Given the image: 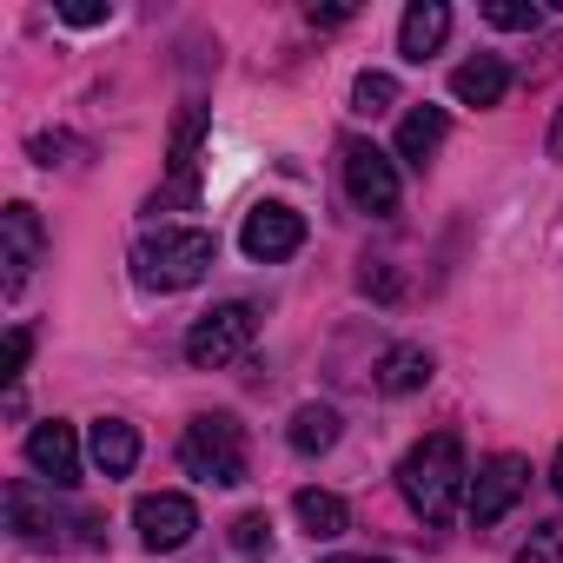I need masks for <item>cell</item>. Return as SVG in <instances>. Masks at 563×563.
<instances>
[{
    "instance_id": "6da1fadb",
    "label": "cell",
    "mask_w": 563,
    "mask_h": 563,
    "mask_svg": "<svg viewBox=\"0 0 563 563\" xmlns=\"http://www.w3.org/2000/svg\"><path fill=\"white\" fill-rule=\"evenodd\" d=\"M471 464H464V444L451 438V431H431L424 444H411L405 451V464H398V490H405V504L424 517V523H451L457 517V504H471Z\"/></svg>"
},
{
    "instance_id": "7a4b0ae2",
    "label": "cell",
    "mask_w": 563,
    "mask_h": 563,
    "mask_svg": "<svg viewBox=\"0 0 563 563\" xmlns=\"http://www.w3.org/2000/svg\"><path fill=\"white\" fill-rule=\"evenodd\" d=\"M212 258H219L212 232H199V225H159V232H146L133 245V278H140L146 292H186V286H199V278L212 272Z\"/></svg>"
},
{
    "instance_id": "3957f363",
    "label": "cell",
    "mask_w": 563,
    "mask_h": 563,
    "mask_svg": "<svg viewBox=\"0 0 563 563\" xmlns=\"http://www.w3.org/2000/svg\"><path fill=\"white\" fill-rule=\"evenodd\" d=\"M179 464L199 484H239L245 477V431H239V418H225V411L192 418L186 438H179Z\"/></svg>"
},
{
    "instance_id": "277c9868",
    "label": "cell",
    "mask_w": 563,
    "mask_h": 563,
    "mask_svg": "<svg viewBox=\"0 0 563 563\" xmlns=\"http://www.w3.org/2000/svg\"><path fill=\"white\" fill-rule=\"evenodd\" d=\"M252 332H258V312L245 306V299H232V306H212L192 332H186V358L199 365V372H219V365H232L245 345H252Z\"/></svg>"
},
{
    "instance_id": "5b68a950",
    "label": "cell",
    "mask_w": 563,
    "mask_h": 563,
    "mask_svg": "<svg viewBox=\"0 0 563 563\" xmlns=\"http://www.w3.org/2000/svg\"><path fill=\"white\" fill-rule=\"evenodd\" d=\"M345 192H352L358 212L391 219L398 212V159L378 153L372 140H345Z\"/></svg>"
},
{
    "instance_id": "8992f818",
    "label": "cell",
    "mask_w": 563,
    "mask_h": 563,
    "mask_svg": "<svg viewBox=\"0 0 563 563\" xmlns=\"http://www.w3.org/2000/svg\"><path fill=\"white\" fill-rule=\"evenodd\" d=\"M239 245H245V258H258V265L292 258V252L306 245V212L278 206V199H265V206H252V212H245V225H239Z\"/></svg>"
},
{
    "instance_id": "52a82bcc",
    "label": "cell",
    "mask_w": 563,
    "mask_h": 563,
    "mask_svg": "<svg viewBox=\"0 0 563 563\" xmlns=\"http://www.w3.org/2000/svg\"><path fill=\"white\" fill-rule=\"evenodd\" d=\"M133 530H140L146 550H179V543H192L199 510H192V497H179V490H153V497L133 504Z\"/></svg>"
},
{
    "instance_id": "ba28073f",
    "label": "cell",
    "mask_w": 563,
    "mask_h": 563,
    "mask_svg": "<svg viewBox=\"0 0 563 563\" xmlns=\"http://www.w3.org/2000/svg\"><path fill=\"white\" fill-rule=\"evenodd\" d=\"M523 484H530V464L517 457V451H504V457H490L484 471H477V484H471V523H497L517 497H523Z\"/></svg>"
},
{
    "instance_id": "9c48e42d",
    "label": "cell",
    "mask_w": 563,
    "mask_h": 563,
    "mask_svg": "<svg viewBox=\"0 0 563 563\" xmlns=\"http://www.w3.org/2000/svg\"><path fill=\"white\" fill-rule=\"evenodd\" d=\"M0 232H8V292H21V286H27V272H34L41 252H47L41 212H34V206H8V212H0Z\"/></svg>"
},
{
    "instance_id": "30bf717a",
    "label": "cell",
    "mask_w": 563,
    "mask_h": 563,
    "mask_svg": "<svg viewBox=\"0 0 563 563\" xmlns=\"http://www.w3.org/2000/svg\"><path fill=\"white\" fill-rule=\"evenodd\" d=\"M27 464L41 477H54V484H74L80 477V438H74V424H60V418L34 424L27 431Z\"/></svg>"
},
{
    "instance_id": "8fae6325",
    "label": "cell",
    "mask_w": 563,
    "mask_h": 563,
    "mask_svg": "<svg viewBox=\"0 0 563 563\" xmlns=\"http://www.w3.org/2000/svg\"><path fill=\"white\" fill-rule=\"evenodd\" d=\"M451 93H457L464 107H497V100L510 93V67H504L497 54H471V60L451 74Z\"/></svg>"
},
{
    "instance_id": "7c38bea8",
    "label": "cell",
    "mask_w": 563,
    "mask_h": 563,
    "mask_svg": "<svg viewBox=\"0 0 563 563\" xmlns=\"http://www.w3.org/2000/svg\"><path fill=\"white\" fill-rule=\"evenodd\" d=\"M444 133H451V120H444V107H411V113H405V126H398V159L424 173V166L438 159V146H444Z\"/></svg>"
},
{
    "instance_id": "4fadbf2b",
    "label": "cell",
    "mask_w": 563,
    "mask_h": 563,
    "mask_svg": "<svg viewBox=\"0 0 563 563\" xmlns=\"http://www.w3.org/2000/svg\"><path fill=\"white\" fill-rule=\"evenodd\" d=\"M444 34H451V8L444 0H418V8L405 14V27H398V54L405 60H431L444 47Z\"/></svg>"
},
{
    "instance_id": "5bb4252c",
    "label": "cell",
    "mask_w": 563,
    "mask_h": 563,
    "mask_svg": "<svg viewBox=\"0 0 563 563\" xmlns=\"http://www.w3.org/2000/svg\"><path fill=\"white\" fill-rule=\"evenodd\" d=\"M87 451H93L100 477H126V471L140 464V431H133L126 418H100L93 438H87Z\"/></svg>"
},
{
    "instance_id": "9a60e30c",
    "label": "cell",
    "mask_w": 563,
    "mask_h": 563,
    "mask_svg": "<svg viewBox=\"0 0 563 563\" xmlns=\"http://www.w3.org/2000/svg\"><path fill=\"white\" fill-rule=\"evenodd\" d=\"M292 510H299L306 537H319V543L345 537V523H352V510H345V497H339V490H299V497H292Z\"/></svg>"
},
{
    "instance_id": "2e32d148",
    "label": "cell",
    "mask_w": 563,
    "mask_h": 563,
    "mask_svg": "<svg viewBox=\"0 0 563 563\" xmlns=\"http://www.w3.org/2000/svg\"><path fill=\"white\" fill-rule=\"evenodd\" d=\"M286 438H292L299 457H319V451L339 444V411H332V405H299L292 424H286Z\"/></svg>"
},
{
    "instance_id": "e0dca14e",
    "label": "cell",
    "mask_w": 563,
    "mask_h": 563,
    "mask_svg": "<svg viewBox=\"0 0 563 563\" xmlns=\"http://www.w3.org/2000/svg\"><path fill=\"white\" fill-rule=\"evenodd\" d=\"M378 385L398 398V391H418V385H431V352L424 345H391L385 358H378Z\"/></svg>"
},
{
    "instance_id": "ac0fdd59",
    "label": "cell",
    "mask_w": 563,
    "mask_h": 563,
    "mask_svg": "<svg viewBox=\"0 0 563 563\" xmlns=\"http://www.w3.org/2000/svg\"><path fill=\"white\" fill-rule=\"evenodd\" d=\"M8 517H14V530H21L27 543H47V537H54V497H41L34 484H14V490H8Z\"/></svg>"
},
{
    "instance_id": "d6986e66",
    "label": "cell",
    "mask_w": 563,
    "mask_h": 563,
    "mask_svg": "<svg viewBox=\"0 0 563 563\" xmlns=\"http://www.w3.org/2000/svg\"><path fill=\"white\" fill-rule=\"evenodd\" d=\"M199 140H206V107H179V120H173V173H179V186H192Z\"/></svg>"
},
{
    "instance_id": "ffe728a7",
    "label": "cell",
    "mask_w": 563,
    "mask_h": 563,
    "mask_svg": "<svg viewBox=\"0 0 563 563\" xmlns=\"http://www.w3.org/2000/svg\"><path fill=\"white\" fill-rule=\"evenodd\" d=\"M391 100H398V80H391V74H358V87H352V113L378 120Z\"/></svg>"
},
{
    "instance_id": "44dd1931",
    "label": "cell",
    "mask_w": 563,
    "mask_h": 563,
    "mask_svg": "<svg viewBox=\"0 0 563 563\" xmlns=\"http://www.w3.org/2000/svg\"><path fill=\"white\" fill-rule=\"evenodd\" d=\"M484 21L490 27H504V34H537V8H530V0H490V8H484Z\"/></svg>"
},
{
    "instance_id": "7402d4cb",
    "label": "cell",
    "mask_w": 563,
    "mask_h": 563,
    "mask_svg": "<svg viewBox=\"0 0 563 563\" xmlns=\"http://www.w3.org/2000/svg\"><path fill=\"white\" fill-rule=\"evenodd\" d=\"M517 563H563V523H537L517 550Z\"/></svg>"
},
{
    "instance_id": "603a6c76",
    "label": "cell",
    "mask_w": 563,
    "mask_h": 563,
    "mask_svg": "<svg viewBox=\"0 0 563 563\" xmlns=\"http://www.w3.org/2000/svg\"><path fill=\"white\" fill-rule=\"evenodd\" d=\"M232 543H239V550H265V543H272V523H265V510H245V517L232 523Z\"/></svg>"
},
{
    "instance_id": "cb8c5ba5",
    "label": "cell",
    "mask_w": 563,
    "mask_h": 563,
    "mask_svg": "<svg viewBox=\"0 0 563 563\" xmlns=\"http://www.w3.org/2000/svg\"><path fill=\"white\" fill-rule=\"evenodd\" d=\"M60 21H67V27H107L113 8H60Z\"/></svg>"
},
{
    "instance_id": "d4e9b609",
    "label": "cell",
    "mask_w": 563,
    "mask_h": 563,
    "mask_svg": "<svg viewBox=\"0 0 563 563\" xmlns=\"http://www.w3.org/2000/svg\"><path fill=\"white\" fill-rule=\"evenodd\" d=\"M27 352H34V339L14 325V339H8V378H21V365H27Z\"/></svg>"
},
{
    "instance_id": "484cf974",
    "label": "cell",
    "mask_w": 563,
    "mask_h": 563,
    "mask_svg": "<svg viewBox=\"0 0 563 563\" xmlns=\"http://www.w3.org/2000/svg\"><path fill=\"white\" fill-rule=\"evenodd\" d=\"M312 21L319 27H339V21H352V8H312Z\"/></svg>"
},
{
    "instance_id": "4316f807",
    "label": "cell",
    "mask_w": 563,
    "mask_h": 563,
    "mask_svg": "<svg viewBox=\"0 0 563 563\" xmlns=\"http://www.w3.org/2000/svg\"><path fill=\"white\" fill-rule=\"evenodd\" d=\"M550 159H563V107H556V126H550Z\"/></svg>"
},
{
    "instance_id": "83f0119b",
    "label": "cell",
    "mask_w": 563,
    "mask_h": 563,
    "mask_svg": "<svg viewBox=\"0 0 563 563\" xmlns=\"http://www.w3.org/2000/svg\"><path fill=\"white\" fill-rule=\"evenodd\" d=\"M550 490L563 497V451H556V464H550Z\"/></svg>"
},
{
    "instance_id": "f1b7e54d",
    "label": "cell",
    "mask_w": 563,
    "mask_h": 563,
    "mask_svg": "<svg viewBox=\"0 0 563 563\" xmlns=\"http://www.w3.org/2000/svg\"><path fill=\"white\" fill-rule=\"evenodd\" d=\"M332 563H391V556H332Z\"/></svg>"
}]
</instances>
